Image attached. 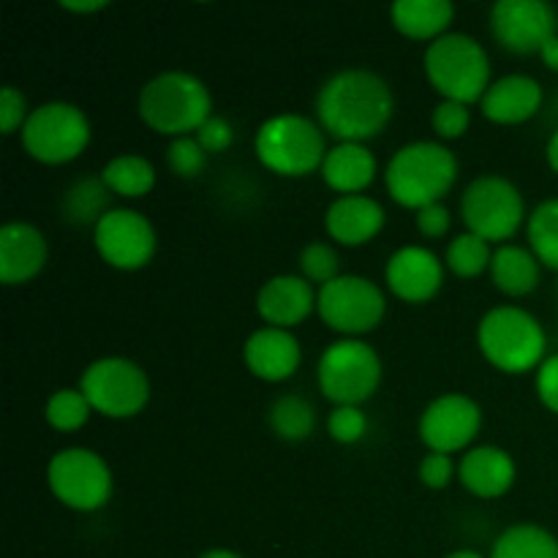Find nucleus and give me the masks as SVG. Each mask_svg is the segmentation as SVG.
<instances>
[{"instance_id":"obj_1","label":"nucleus","mask_w":558,"mask_h":558,"mask_svg":"<svg viewBox=\"0 0 558 558\" xmlns=\"http://www.w3.org/2000/svg\"><path fill=\"white\" fill-rule=\"evenodd\" d=\"M396 114V96L385 76L371 69L332 74L316 96V123L338 142L376 140Z\"/></svg>"},{"instance_id":"obj_2","label":"nucleus","mask_w":558,"mask_h":558,"mask_svg":"<svg viewBox=\"0 0 558 558\" xmlns=\"http://www.w3.org/2000/svg\"><path fill=\"white\" fill-rule=\"evenodd\" d=\"M458 158L436 140H417L398 147L385 169V189L401 207L423 210L439 205L458 180Z\"/></svg>"},{"instance_id":"obj_3","label":"nucleus","mask_w":558,"mask_h":558,"mask_svg":"<svg viewBox=\"0 0 558 558\" xmlns=\"http://www.w3.org/2000/svg\"><path fill=\"white\" fill-rule=\"evenodd\" d=\"M140 118L161 136H194L213 118V96L199 76L163 71L140 90Z\"/></svg>"},{"instance_id":"obj_4","label":"nucleus","mask_w":558,"mask_h":558,"mask_svg":"<svg viewBox=\"0 0 558 558\" xmlns=\"http://www.w3.org/2000/svg\"><path fill=\"white\" fill-rule=\"evenodd\" d=\"M477 347L496 371L510 376L537 371L548 357V336L521 305H496L480 319Z\"/></svg>"},{"instance_id":"obj_5","label":"nucleus","mask_w":558,"mask_h":558,"mask_svg":"<svg viewBox=\"0 0 558 558\" xmlns=\"http://www.w3.org/2000/svg\"><path fill=\"white\" fill-rule=\"evenodd\" d=\"M425 76L445 101H483L490 82V58L483 44L469 33H447L425 49Z\"/></svg>"},{"instance_id":"obj_6","label":"nucleus","mask_w":558,"mask_h":558,"mask_svg":"<svg viewBox=\"0 0 558 558\" xmlns=\"http://www.w3.org/2000/svg\"><path fill=\"white\" fill-rule=\"evenodd\" d=\"M327 134L316 120L283 112L256 129L254 153L265 169L281 178H305L322 169L327 156Z\"/></svg>"},{"instance_id":"obj_7","label":"nucleus","mask_w":558,"mask_h":558,"mask_svg":"<svg viewBox=\"0 0 558 558\" xmlns=\"http://www.w3.org/2000/svg\"><path fill=\"white\" fill-rule=\"evenodd\" d=\"M322 396L336 407H363L381 385V360L360 338H338L322 352L316 365Z\"/></svg>"},{"instance_id":"obj_8","label":"nucleus","mask_w":558,"mask_h":558,"mask_svg":"<svg viewBox=\"0 0 558 558\" xmlns=\"http://www.w3.org/2000/svg\"><path fill=\"white\" fill-rule=\"evenodd\" d=\"M461 218L466 232L505 245L521 232L526 218V199L521 189L505 174H480L461 196Z\"/></svg>"},{"instance_id":"obj_9","label":"nucleus","mask_w":558,"mask_h":558,"mask_svg":"<svg viewBox=\"0 0 558 558\" xmlns=\"http://www.w3.org/2000/svg\"><path fill=\"white\" fill-rule=\"evenodd\" d=\"M22 134V147L27 156L47 167L71 163L90 145V120L76 104L47 101L36 107L27 118Z\"/></svg>"},{"instance_id":"obj_10","label":"nucleus","mask_w":558,"mask_h":558,"mask_svg":"<svg viewBox=\"0 0 558 558\" xmlns=\"http://www.w3.org/2000/svg\"><path fill=\"white\" fill-rule=\"evenodd\" d=\"M47 483L54 499L76 512H96L109 505L114 490L112 469L87 447H65L49 458Z\"/></svg>"},{"instance_id":"obj_11","label":"nucleus","mask_w":558,"mask_h":558,"mask_svg":"<svg viewBox=\"0 0 558 558\" xmlns=\"http://www.w3.org/2000/svg\"><path fill=\"white\" fill-rule=\"evenodd\" d=\"M93 412L109 420L136 417L150 403V379L129 357H101L85 368L80 379Z\"/></svg>"},{"instance_id":"obj_12","label":"nucleus","mask_w":558,"mask_h":558,"mask_svg":"<svg viewBox=\"0 0 558 558\" xmlns=\"http://www.w3.org/2000/svg\"><path fill=\"white\" fill-rule=\"evenodd\" d=\"M316 314L341 338H360L381 325L387 294L365 276H338L319 289Z\"/></svg>"},{"instance_id":"obj_13","label":"nucleus","mask_w":558,"mask_h":558,"mask_svg":"<svg viewBox=\"0 0 558 558\" xmlns=\"http://www.w3.org/2000/svg\"><path fill=\"white\" fill-rule=\"evenodd\" d=\"M93 243L109 267L134 272L153 262L158 234L145 213L131 210V207H112L93 229Z\"/></svg>"},{"instance_id":"obj_14","label":"nucleus","mask_w":558,"mask_h":558,"mask_svg":"<svg viewBox=\"0 0 558 558\" xmlns=\"http://www.w3.org/2000/svg\"><path fill=\"white\" fill-rule=\"evenodd\" d=\"M490 36L512 54H539L558 33L556 9L545 0H499L490 9Z\"/></svg>"},{"instance_id":"obj_15","label":"nucleus","mask_w":558,"mask_h":558,"mask_svg":"<svg viewBox=\"0 0 558 558\" xmlns=\"http://www.w3.org/2000/svg\"><path fill=\"white\" fill-rule=\"evenodd\" d=\"M483 428V409L463 392H445L425 407L420 417V439L428 452H461L477 439Z\"/></svg>"},{"instance_id":"obj_16","label":"nucleus","mask_w":558,"mask_h":558,"mask_svg":"<svg viewBox=\"0 0 558 558\" xmlns=\"http://www.w3.org/2000/svg\"><path fill=\"white\" fill-rule=\"evenodd\" d=\"M385 283L403 303H428L445 283V262L425 245H403L387 259Z\"/></svg>"},{"instance_id":"obj_17","label":"nucleus","mask_w":558,"mask_h":558,"mask_svg":"<svg viewBox=\"0 0 558 558\" xmlns=\"http://www.w3.org/2000/svg\"><path fill=\"white\" fill-rule=\"evenodd\" d=\"M243 360L256 379L276 385V381H287L298 374L300 363H303V347L292 330L259 327L245 341Z\"/></svg>"},{"instance_id":"obj_18","label":"nucleus","mask_w":558,"mask_h":558,"mask_svg":"<svg viewBox=\"0 0 558 558\" xmlns=\"http://www.w3.org/2000/svg\"><path fill=\"white\" fill-rule=\"evenodd\" d=\"M49 259L47 238L27 221H9L0 229V281L22 287L44 270Z\"/></svg>"},{"instance_id":"obj_19","label":"nucleus","mask_w":558,"mask_h":558,"mask_svg":"<svg viewBox=\"0 0 558 558\" xmlns=\"http://www.w3.org/2000/svg\"><path fill=\"white\" fill-rule=\"evenodd\" d=\"M316 298L319 292L314 283L305 281L303 276H272L270 281L262 283L256 292V314L267 322V327H298L300 322L308 319L316 311Z\"/></svg>"},{"instance_id":"obj_20","label":"nucleus","mask_w":558,"mask_h":558,"mask_svg":"<svg viewBox=\"0 0 558 558\" xmlns=\"http://www.w3.org/2000/svg\"><path fill=\"white\" fill-rule=\"evenodd\" d=\"M385 221V207L365 194L338 196L325 213V229L330 240L349 248H360L379 238Z\"/></svg>"},{"instance_id":"obj_21","label":"nucleus","mask_w":558,"mask_h":558,"mask_svg":"<svg viewBox=\"0 0 558 558\" xmlns=\"http://www.w3.org/2000/svg\"><path fill=\"white\" fill-rule=\"evenodd\" d=\"M515 458L496 445H480L458 463V480L477 499H499L515 485Z\"/></svg>"},{"instance_id":"obj_22","label":"nucleus","mask_w":558,"mask_h":558,"mask_svg":"<svg viewBox=\"0 0 558 558\" xmlns=\"http://www.w3.org/2000/svg\"><path fill=\"white\" fill-rule=\"evenodd\" d=\"M485 118L499 125H521L543 109V85L529 74H507L480 101Z\"/></svg>"},{"instance_id":"obj_23","label":"nucleus","mask_w":558,"mask_h":558,"mask_svg":"<svg viewBox=\"0 0 558 558\" xmlns=\"http://www.w3.org/2000/svg\"><path fill=\"white\" fill-rule=\"evenodd\" d=\"M376 156L360 142H338L327 150L322 163V178L336 194L354 196L363 194L376 180Z\"/></svg>"},{"instance_id":"obj_24","label":"nucleus","mask_w":558,"mask_h":558,"mask_svg":"<svg viewBox=\"0 0 558 558\" xmlns=\"http://www.w3.org/2000/svg\"><path fill=\"white\" fill-rule=\"evenodd\" d=\"M456 20V5L450 0H398L390 5V22L401 36L412 41H428L447 36V27Z\"/></svg>"},{"instance_id":"obj_25","label":"nucleus","mask_w":558,"mask_h":558,"mask_svg":"<svg viewBox=\"0 0 558 558\" xmlns=\"http://www.w3.org/2000/svg\"><path fill=\"white\" fill-rule=\"evenodd\" d=\"M490 281L507 298H529L534 289L543 281V265L532 248L523 245L505 243L494 248V259H490Z\"/></svg>"},{"instance_id":"obj_26","label":"nucleus","mask_w":558,"mask_h":558,"mask_svg":"<svg viewBox=\"0 0 558 558\" xmlns=\"http://www.w3.org/2000/svg\"><path fill=\"white\" fill-rule=\"evenodd\" d=\"M112 191L104 183L101 174H87V178L74 180L60 196V213L63 221L71 227H93L112 210Z\"/></svg>"},{"instance_id":"obj_27","label":"nucleus","mask_w":558,"mask_h":558,"mask_svg":"<svg viewBox=\"0 0 558 558\" xmlns=\"http://www.w3.org/2000/svg\"><path fill=\"white\" fill-rule=\"evenodd\" d=\"M101 178L114 196L142 199L156 185V167L140 153H123V156H114L104 163Z\"/></svg>"},{"instance_id":"obj_28","label":"nucleus","mask_w":558,"mask_h":558,"mask_svg":"<svg viewBox=\"0 0 558 558\" xmlns=\"http://www.w3.org/2000/svg\"><path fill=\"white\" fill-rule=\"evenodd\" d=\"M267 423H270V430L278 439L294 445V441H305L314 436L316 409L308 398L298 396V392H287V396H278L270 403Z\"/></svg>"},{"instance_id":"obj_29","label":"nucleus","mask_w":558,"mask_h":558,"mask_svg":"<svg viewBox=\"0 0 558 558\" xmlns=\"http://www.w3.org/2000/svg\"><path fill=\"white\" fill-rule=\"evenodd\" d=\"M488 558H558V539L537 523H515L499 534Z\"/></svg>"},{"instance_id":"obj_30","label":"nucleus","mask_w":558,"mask_h":558,"mask_svg":"<svg viewBox=\"0 0 558 558\" xmlns=\"http://www.w3.org/2000/svg\"><path fill=\"white\" fill-rule=\"evenodd\" d=\"M526 238L539 265L558 272V196L534 207L526 221Z\"/></svg>"},{"instance_id":"obj_31","label":"nucleus","mask_w":558,"mask_h":558,"mask_svg":"<svg viewBox=\"0 0 558 558\" xmlns=\"http://www.w3.org/2000/svg\"><path fill=\"white\" fill-rule=\"evenodd\" d=\"M490 259H494V248L488 240L472 232L452 238L445 251V267L458 278H480L485 270H490Z\"/></svg>"},{"instance_id":"obj_32","label":"nucleus","mask_w":558,"mask_h":558,"mask_svg":"<svg viewBox=\"0 0 558 558\" xmlns=\"http://www.w3.org/2000/svg\"><path fill=\"white\" fill-rule=\"evenodd\" d=\"M93 407L87 403L85 392L80 387H63V390L52 392L44 407V420H47L49 428L60 430V434H74V430L85 428L87 420H90Z\"/></svg>"},{"instance_id":"obj_33","label":"nucleus","mask_w":558,"mask_h":558,"mask_svg":"<svg viewBox=\"0 0 558 558\" xmlns=\"http://www.w3.org/2000/svg\"><path fill=\"white\" fill-rule=\"evenodd\" d=\"M298 265L300 276L308 283H319V289L341 276V272H338V267H341L338 251L332 248L330 243H325V240H314V243L305 245V248L300 251Z\"/></svg>"},{"instance_id":"obj_34","label":"nucleus","mask_w":558,"mask_h":558,"mask_svg":"<svg viewBox=\"0 0 558 558\" xmlns=\"http://www.w3.org/2000/svg\"><path fill=\"white\" fill-rule=\"evenodd\" d=\"M167 167L183 180L199 178L207 167L205 147L196 142V136H180V140H172L167 147Z\"/></svg>"},{"instance_id":"obj_35","label":"nucleus","mask_w":558,"mask_h":558,"mask_svg":"<svg viewBox=\"0 0 558 558\" xmlns=\"http://www.w3.org/2000/svg\"><path fill=\"white\" fill-rule=\"evenodd\" d=\"M327 434L338 445H357L368 434V417L360 407H336L327 417Z\"/></svg>"},{"instance_id":"obj_36","label":"nucleus","mask_w":558,"mask_h":558,"mask_svg":"<svg viewBox=\"0 0 558 558\" xmlns=\"http://www.w3.org/2000/svg\"><path fill=\"white\" fill-rule=\"evenodd\" d=\"M472 125V109L458 101H441L430 114V129L439 140H461Z\"/></svg>"},{"instance_id":"obj_37","label":"nucleus","mask_w":558,"mask_h":558,"mask_svg":"<svg viewBox=\"0 0 558 558\" xmlns=\"http://www.w3.org/2000/svg\"><path fill=\"white\" fill-rule=\"evenodd\" d=\"M31 112L33 109H27L25 93L16 90L14 85H5L0 93V129H3V134L11 136L25 129Z\"/></svg>"},{"instance_id":"obj_38","label":"nucleus","mask_w":558,"mask_h":558,"mask_svg":"<svg viewBox=\"0 0 558 558\" xmlns=\"http://www.w3.org/2000/svg\"><path fill=\"white\" fill-rule=\"evenodd\" d=\"M456 461H452V456H445V452H428L423 463H420V480L430 490H445L456 480Z\"/></svg>"},{"instance_id":"obj_39","label":"nucleus","mask_w":558,"mask_h":558,"mask_svg":"<svg viewBox=\"0 0 558 558\" xmlns=\"http://www.w3.org/2000/svg\"><path fill=\"white\" fill-rule=\"evenodd\" d=\"M196 142L205 147L207 156H216V153H227L234 142V129L227 118L221 114H213L199 131H196Z\"/></svg>"},{"instance_id":"obj_40","label":"nucleus","mask_w":558,"mask_h":558,"mask_svg":"<svg viewBox=\"0 0 558 558\" xmlns=\"http://www.w3.org/2000/svg\"><path fill=\"white\" fill-rule=\"evenodd\" d=\"M534 390H537L539 403L548 412L558 414V354H548L545 363L539 365L537 376H534Z\"/></svg>"},{"instance_id":"obj_41","label":"nucleus","mask_w":558,"mask_h":558,"mask_svg":"<svg viewBox=\"0 0 558 558\" xmlns=\"http://www.w3.org/2000/svg\"><path fill=\"white\" fill-rule=\"evenodd\" d=\"M414 223H417V232L428 240H441L452 227V213L447 210L445 202L439 205H428L423 210H417L414 216Z\"/></svg>"},{"instance_id":"obj_42","label":"nucleus","mask_w":558,"mask_h":558,"mask_svg":"<svg viewBox=\"0 0 558 558\" xmlns=\"http://www.w3.org/2000/svg\"><path fill=\"white\" fill-rule=\"evenodd\" d=\"M109 3H104V0H82V3H74V0H63L60 3V9L63 11H74V14H96V11H104Z\"/></svg>"},{"instance_id":"obj_43","label":"nucleus","mask_w":558,"mask_h":558,"mask_svg":"<svg viewBox=\"0 0 558 558\" xmlns=\"http://www.w3.org/2000/svg\"><path fill=\"white\" fill-rule=\"evenodd\" d=\"M539 58H543V63L548 65L550 71H556V74H558V33L554 38H550L548 44H545L543 52H539Z\"/></svg>"},{"instance_id":"obj_44","label":"nucleus","mask_w":558,"mask_h":558,"mask_svg":"<svg viewBox=\"0 0 558 558\" xmlns=\"http://www.w3.org/2000/svg\"><path fill=\"white\" fill-rule=\"evenodd\" d=\"M545 158H548V167L558 174V129L550 134L548 147H545Z\"/></svg>"},{"instance_id":"obj_45","label":"nucleus","mask_w":558,"mask_h":558,"mask_svg":"<svg viewBox=\"0 0 558 558\" xmlns=\"http://www.w3.org/2000/svg\"><path fill=\"white\" fill-rule=\"evenodd\" d=\"M199 558H243V556L234 554V550L229 548H213V550H205Z\"/></svg>"},{"instance_id":"obj_46","label":"nucleus","mask_w":558,"mask_h":558,"mask_svg":"<svg viewBox=\"0 0 558 558\" xmlns=\"http://www.w3.org/2000/svg\"><path fill=\"white\" fill-rule=\"evenodd\" d=\"M445 558H485V556L477 554V550H456V554H450Z\"/></svg>"},{"instance_id":"obj_47","label":"nucleus","mask_w":558,"mask_h":558,"mask_svg":"<svg viewBox=\"0 0 558 558\" xmlns=\"http://www.w3.org/2000/svg\"><path fill=\"white\" fill-rule=\"evenodd\" d=\"M556 300H558V283H556Z\"/></svg>"},{"instance_id":"obj_48","label":"nucleus","mask_w":558,"mask_h":558,"mask_svg":"<svg viewBox=\"0 0 558 558\" xmlns=\"http://www.w3.org/2000/svg\"><path fill=\"white\" fill-rule=\"evenodd\" d=\"M556 109H558V101H556Z\"/></svg>"}]
</instances>
